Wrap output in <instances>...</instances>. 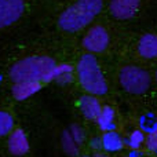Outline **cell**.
Returning a JSON list of instances; mask_svg holds the SVG:
<instances>
[{"mask_svg": "<svg viewBox=\"0 0 157 157\" xmlns=\"http://www.w3.org/2000/svg\"><path fill=\"white\" fill-rule=\"evenodd\" d=\"M24 11V0H0V29L17 22L22 17Z\"/></svg>", "mask_w": 157, "mask_h": 157, "instance_id": "5b68a950", "label": "cell"}, {"mask_svg": "<svg viewBox=\"0 0 157 157\" xmlns=\"http://www.w3.org/2000/svg\"><path fill=\"white\" fill-rule=\"evenodd\" d=\"M120 83L131 94H144L150 86V76L146 71L136 66H125L120 72Z\"/></svg>", "mask_w": 157, "mask_h": 157, "instance_id": "277c9868", "label": "cell"}, {"mask_svg": "<svg viewBox=\"0 0 157 157\" xmlns=\"http://www.w3.org/2000/svg\"><path fill=\"white\" fill-rule=\"evenodd\" d=\"M97 123L101 127V130L103 131L112 130L114 127V110L110 106H103L97 119Z\"/></svg>", "mask_w": 157, "mask_h": 157, "instance_id": "5bb4252c", "label": "cell"}, {"mask_svg": "<svg viewBox=\"0 0 157 157\" xmlns=\"http://www.w3.org/2000/svg\"><path fill=\"white\" fill-rule=\"evenodd\" d=\"M40 88H41V81L21 80V81H15V84L13 87V94L15 99L24 101L28 99L29 97H32L33 94H36Z\"/></svg>", "mask_w": 157, "mask_h": 157, "instance_id": "30bf717a", "label": "cell"}, {"mask_svg": "<svg viewBox=\"0 0 157 157\" xmlns=\"http://www.w3.org/2000/svg\"><path fill=\"white\" fill-rule=\"evenodd\" d=\"M156 78H157V72H156Z\"/></svg>", "mask_w": 157, "mask_h": 157, "instance_id": "ffe728a7", "label": "cell"}, {"mask_svg": "<svg viewBox=\"0 0 157 157\" xmlns=\"http://www.w3.org/2000/svg\"><path fill=\"white\" fill-rule=\"evenodd\" d=\"M14 127V119L10 113L0 110V138L7 135Z\"/></svg>", "mask_w": 157, "mask_h": 157, "instance_id": "2e32d148", "label": "cell"}, {"mask_svg": "<svg viewBox=\"0 0 157 157\" xmlns=\"http://www.w3.org/2000/svg\"><path fill=\"white\" fill-rule=\"evenodd\" d=\"M138 52L144 58L157 57V36L153 33H146L141 37L138 43Z\"/></svg>", "mask_w": 157, "mask_h": 157, "instance_id": "8fae6325", "label": "cell"}, {"mask_svg": "<svg viewBox=\"0 0 157 157\" xmlns=\"http://www.w3.org/2000/svg\"><path fill=\"white\" fill-rule=\"evenodd\" d=\"M102 146L109 152H117L123 147V139L114 131H106V134L102 136Z\"/></svg>", "mask_w": 157, "mask_h": 157, "instance_id": "4fadbf2b", "label": "cell"}, {"mask_svg": "<svg viewBox=\"0 0 157 157\" xmlns=\"http://www.w3.org/2000/svg\"><path fill=\"white\" fill-rule=\"evenodd\" d=\"M8 149L15 156L26 155L29 152V141H28L26 134L21 128H17L11 132L8 138Z\"/></svg>", "mask_w": 157, "mask_h": 157, "instance_id": "9c48e42d", "label": "cell"}, {"mask_svg": "<svg viewBox=\"0 0 157 157\" xmlns=\"http://www.w3.org/2000/svg\"><path fill=\"white\" fill-rule=\"evenodd\" d=\"M102 6V0H76L59 15L58 25L66 32H77L101 13Z\"/></svg>", "mask_w": 157, "mask_h": 157, "instance_id": "6da1fadb", "label": "cell"}, {"mask_svg": "<svg viewBox=\"0 0 157 157\" xmlns=\"http://www.w3.org/2000/svg\"><path fill=\"white\" fill-rule=\"evenodd\" d=\"M145 141V136L141 131H134L132 134L130 135V139H128V144L132 149H138L139 146L142 145V142Z\"/></svg>", "mask_w": 157, "mask_h": 157, "instance_id": "e0dca14e", "label": "cell"}, {"mask_svg": "<svg viewBox=\"0 0 157 157\" xmlns=\"http://www.w3.org/2000/svg\"><path fill=\"white\" fill-rule=\"evenodd\" d=\"M146 145L150 150H157V121L153 127V130L150 131L149 136L146 139Z\"/></svg>", "mask_w": 157, "mask_h": 157, "instance_id": "ac0fdd59", "label": "cell"}, {"mask_svg": "<svg viewBox=\"0 0 157 157\" xmlns=\"http://www.w3.org/2000/svg\"><path fill=\"white\" fill-rule=\"evenodd\" d=\"M109 33L103 26H94L83 37V46L91 52H102L109 46Z\"/></svg>", "mask_w": 157, "mask_h": 157, "instance_id": "8992f818", "label": "cell"}, {"mask_svg": "<svg viewBox=\"0 0 157 157\" xmlns=\"http://www.w3.org/2000/svg\"><path fill=\"white\" fill-rule=\"evenodd\" d=\"M141 0H110V13L117 19H130L138 13Z\"/></svg>", "mask_w": 157, "mask_h": 157, "instance_id": "52a82bcc", "label": "cell"}, {"mask_svg": "<svg viewBox=\"0 0 157 157\" xmlns=\"http://www.w3.org/2000/svg\"><path fill=\"white\" fill-rule=\"evenodd\" d=\"M57 63L48 57H29L24 58L11 68V78L14 81L21 80H37L51 81L54 80Z\"/></svg>", "mask_w": 157, "mask_h": 157, "instance_id": "7a4b0ae2", "label": "cell"}, {"mask_svg": "<svg viewBox=\"0 0 157 157\" xmlns=\"http://www.w3.org/2000/svg\"><path fill=\"white\" fill-rule=\"evenodd\" d=\"M73 77V68L68 63H62V65H57L54 75V80L59 84H68L72 81Z\"/></svg>", "mask_w": 157, "mask_h": 157, "instance_id": "9a60e30c", "label": "cell"}, {"mask_svg": "<svg viewBox=\"0 0 157 157\" xmlns=\"http://www.w3.org/2000/svg\"><path fill=\"white\" fill-rule=\"evenodd\" d=\"M80 109L81 113L90 120H97L99 116L101 110H102V106H101L99 101L95 97L91 95H86L80 99Z\"/></svg>", "mask_w": 157, "mask_h": 157, "instance_id": "7c38bea8", "label": "cell"}, {"mask_svg": "<svg viewBox=\"0 0 157 157\" xmlns=\"http://www.w3.org/2000/svg\"><path fill=\"white\" fill-rule=\"evenodd\" d=\"M97 157H105V156H97Z\"/></svg>", "mask_w": 157, "mask_h": 157, "instance_id": "d6986e66", "label": "cell"}, {"mask_svg": "<svg viewBox=\"0 0 157 157\" xmlns=\"http://www.w3.org/2000/svg\"><path fill=\"white\" fill-rule=\"evenodd\" d=\"M84 132L78 125H72L62 134V149L66 155L76 156L78 153V145L83 142Z\"/></svg>", "mask_w": 157, "mask_h": 157, "instance_id": "ba28073f", "label": "cell"}, {"mask_svg": "<svg viewBox=\"0 0 157 157\" xmlns=\"http://www.w3.org/2000/svg\"><path fill=\"white\" fill-rule=\"evenodd\" d=\"M77 75L80 84L87 92L94 95H103L108 91V84L94 55L86 54L77 65Z\"/></svg>", "mask_w": 157, "mask_h": 157, "instance_id": "3957f363", "label": "cell"}]
</instances>
